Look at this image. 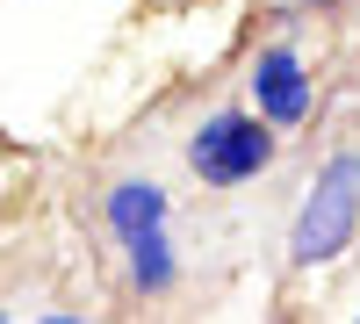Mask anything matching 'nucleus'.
Here are the masks:
<instances>
[{"label": "nucleus", "instance_id": "obj_6", "mask_svg": "<svg viewBox=\"0 0 360 324\" xmlns=\"http://www.w3.org/2000/svg\"><path fill=\"white\" fill-rule=\"evenodd\" d=\"M0 317H8V310H0Z\"/></svg>", "mask_w": 360, "mask_h": 324}, {"label": "nucleus", "instance_id": "obj_4", "mask_svg": "<svg viewBox=\"0 0 360 324\" xmlns=\"http://www.w3.org/2000/svg\"><path fill=\"white\" fill-rule=\"evenodd\" d=\"M101 223H108L115 245L152 238V231L173 223V195L152 181V173H123V181H108V195H101Z\"/></svg>", "mask_w": 360, "mask_h": 324}, {"label": "nucleus", "instance_id": "obj_3", "mask_svg": "<svg viewBox=\"0 0 360 324\" xmlns=\"http://www.w3.org/2000/svg\"><path fill=\"white\" fill-rule=\"evenodd\" d=\"M245 94H252V108H259L274 130H295V123H310V101H317V86H310V65H303V51H295V44H259V51H252V65H245Z\"/></svg>", "mask_w": 360, "mask_h": 324}, {"label": "nucleus", "instance_id": "obj_2", "mask_svg": "<svg viewBox=\"0 0 360 324\" xmlns=\"http://www.w3.org/2000/svg\"><path fill=\"white\" fill-rule=\"evenodd\" d=\"M274 159H281V130L259 108H217L188 137V173L202 188H252L259 173H274Z\"/></svg>", "mask_w": 360, "mask_h": 324}, {"label": "nucleus", "instance_id": "obj_1", "mask_svg": "<svg viewBox=\"0 0 360 324\" xmlns=\"http://www.w3.org/2000/svg\"><path fill=\"white\" fill-rule=\"evenodd\" d=\"M353 238H360V152H332L288 223V267L317 274L339 252H353Z\"/></svg>", "mask_w": 360, "mask_h": 324}, {"label": "nucleus", "instance_id": "obj_5", "mask_svg": "<svg viewBox=\"0 0 360 324\" xmlns=\"http://www.w3.org/2000/svg\"><path fill=\"white\" fill-rule=\"evenodd\" d=\"M123 274H130V296L144 303H166L173 288H180V252L166 231H152V238H130L123 245Z\"/></svg>", "mask_w": 360, "mask_h": 324}]
</instances>
